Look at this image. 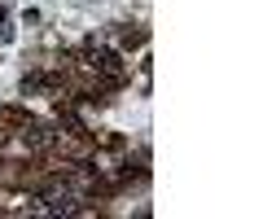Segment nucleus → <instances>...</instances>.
Returning <instances> with one entry per match:
<instances>
[{
  "label": "nucleus",
  "instance_id": "f257e3e1",
  "mask_svg": "<svg viewBox=\"0 0 263 219\" xmlns=\"http://www.w3.org/2000/svg\"><path fill=\"white\" fill-rule=\"evenodd\" d=\"M40 210H75V189H66V184L48 189L44 197H40Z\"/></svg>",
  "mask_w": 263,
  "mask_h": 219
}]
</instances>
